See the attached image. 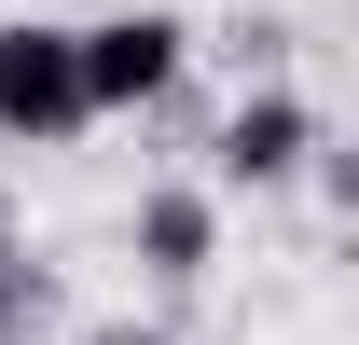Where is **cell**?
<instances>
[{"label": "cell", "instance_id": "cell-1", "mask_svg": "<svg viewBox=\"0 0 359 345\" xmlns=\"http://www.w3.org/2000/svg\"><path fill=\"white\" fill-rule=\"evenodd\" d=\"M97 125V83H83V28H42V14H14L0 28V138L14 152H55V138Z\"/></svg>", "mask_w": 359, "mask_h": 345}, {"label": "cell", "instance_id": "cell-2", "mask_svg": "<svg viewBox=\"0 0 359 345\" xmlns=\"http://www.w3.org/2000/svg\"><path fill=\"white\" fill-rule=\"evenodd\" d=\"M180 55H194V28L138 0V14H97L83 28V83H97V111H152V97L180 83Z\"/></svg>", "mask_w": 359, "mask_h": 345}, {"label": "cell", "instance_id": "cell-3", "mask_svg": "<svg viewBox=\"0 0 359 345\" xmlns=\"http://www.w3.org/2000/svg\"><path fill=\"white\" fill-rule=\"evenodd\" d=\"M222 194H276V180H304L318 166V111L304 97H235V125H222Z\"/></svg>", "mask_w": 359, "mask_h": 345}, {"label": "cell", "instance_id": "cell-4", "mask_svg": "<svg viewBox=\"0 0 359 345\" xmlns=\"http://www.w3.org/2000/svg\"><path fill=\"white\" fill-rule=\"evenodd\" d=\"M138 262L152 276H208V194H138Z\"/></svg>", "mask_w": 359, "mask_h": 345}, {"label": "cell", "instance_id": "cell-5", "mask_svg": "<svg viewBox=\"0 0 359 345\" xmlns=\"http://www.w3.org/2000/svg\"><path fill=\"white\" fill-rule=\"evenodd\" d=\"M28 318H42V276L14 262V208H0V345H28Z\"/></svg>", "mask_w": 359, "mask_h": 345}, {"label": "cell", "instance_id": "cell-6", "mask_svg": "<svg viewBox=\"0 0 359 345\" xmlns=\"http://www.w3.org/2000/svg\"><path fill=\"white\" fill-rule=\"evenodd\" d=\"M304 180H318V194H332V208L359 221V152H332V138H318V166H304Z\"/></svg>", "mask_w": 359, "mask_h": 345}, {"label": "cell", "instance_id": "cell-7", "mask_svg": "<svg viewBox=\"0 0 359 345\" xmlns=\"http://www.w3.org/2000/svg\"><path fill=\"white\" fill-rule=\"evenodd\" d=\"M83 345H166V332H138V318H111V332H83Z\"/></svg>", "mask_w": 359, "mask_h": 345}]
</instances>
